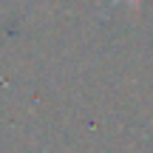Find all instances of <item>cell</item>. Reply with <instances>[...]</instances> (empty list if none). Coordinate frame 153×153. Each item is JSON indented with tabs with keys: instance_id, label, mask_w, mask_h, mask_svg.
Instances as JSON below:
<instances>
[{
	"instance_id": "1",
	"label": "cell",
	"mask_w": 153,
	"mask_h": 153,
	"mask_svg": "<svg viewBox=\"0 0 153 153\" xmlns=\"http://www.w3.org/2000/svg\"><path fill=\"white\" fill-rule=\"evenodd\" d=\"M119 3H125V0H114V6H119ZM131 3H139V0H131Z\"/></svg>"
}]
</instances>
